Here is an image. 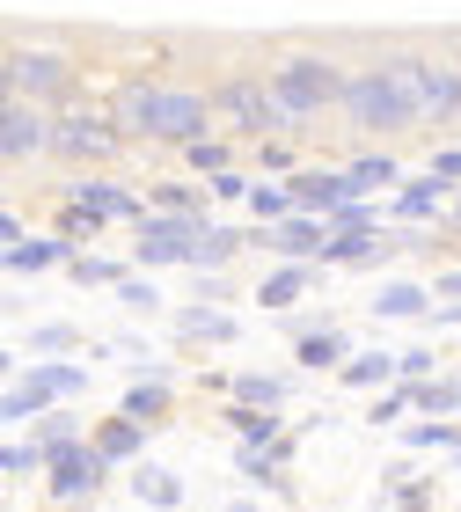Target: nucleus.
Here are the masks:
<instances>
[{
  "label": "nucleus",
  "mask_w": 461,
  "mask_h": 512,
  "mask_svg": "<svg viewBox=\"0 0 461 512\" xmlns=\"http://www.w3.org/2000/svg\"><path fill=\"white\" fill-rule=\"evenodd\" d=\"M66 271H74V286H118L132 264H125V256H81L74 249V256H66Z\"/></svg>",
  "instance_id": "39"
},
{
  "label": "nucleus",
  "mask_w": 461,
  "mask_h": 512,
  "mask_svg": "<svg viewBox=\"0 0 461 512\" xmlns=\"http://www.w3.org/2000/svg\"><path fill=\"white\" fill-rule=\"evenodd\" d=\"M0 59H8L15 96H22V103H44V110L74 103V96H81V74H88L74 44H66V37H44V30H22Z\"/></svg>",
  "instance_id": "3"
},
{
  "label": "nucleus",
  "mask_w": 461,
  "mask_h": 512,
  "mask_svg": "<svg viewBox=\"0 0 461 512\" xmlns=\"http://www.w3.org/2000/svg\"><path fill=\"white\" fill-rule=\"evenodd\" d=\"M388 256H403V249L388 242L381 227H337V235L322 242V256H315V264H322V271H381Z\"/></svg>",
  "instance_id": "13"
},
{
  "label": "nucleus",
  "mask_w": 461,
  "mask_h": 512,
  "mask_svg": "<svg viewBox=\"0 0 461 512\" xmlns=\"http://www.w3.org/2000/svg\"><path fill=\"white\" fill-rule=\"evenodd\" d=\"M322 242H330V227H322V213H286L279 227H271V256H301V264H315Z\"/></svg>",
  "instance_id": "27"
},
{
  "label": "nucleus",
  "mask_w": 461,
  "mask_h": 512,
  "mask_svg": "<svg viewBox=\"0 0 461 512\" xmlns=\"http://www.w3.org/2000/svg\"><path fill=\"white\" fill-rule=\"evenodd\" d=\"M425 308H432V286H410V278H396V286L374 293V315H388V322H418Z\"/></svg>",
  "instance_id": "36"
},
{
  "label": "nucleus",
  "mask_w": 461,
  "mask_h": 512,
  "mask_svg": "<svg viewBox=\"0 0 461 512\" xmlns=\"http://www.w3.org/2000/svg\"><path fill=\"white\" fill-rule=\"evenodd\" d=\"M0 198H8V191H0Z\"/></svg>",
  "instance_id": "57"
},
{
  "label": "nucleus",
  "mask_w": 461,
  "mask_h": 512,
  "mask_svg": "<svg viewBox=\"0 0 461 512\" xmlns=\"http://www.w3.org/2000/svg\"><path fill=\"white\" fill-rule=\"evenodd\" d=\"M52 227H59V235H66V242H74V249L103 235V220H96V213H88V205H74V198H59V205H52Z\"/></svg>",
  "instance_id": "41"
},
{
  "label": "nucleus",
  "mask_w": 461,
  "mask_h": 512,
  "mask_svg": "<svg viewBox=\"0 0 461 512\" xmlns=\"http://www.w3.org/2000/svg\"><path fill=\"white\" fill-rule=\"evenodd\" d=\"M425 169H440L447 183H461V147H440V154H432V161H425Z\"/></svg>",
  "instance_id": "51"
},
{
  "label": "nucleus",
  "mask_w": 461,
  "mask_h": 512,
  "mask_svg": "<svg viewBox=\"0 0 461 512\" xmlns=\"http://www.w3.org/2000/svg\"><path fill=\"white\" fill-rule=\"evenodd\" d=\"M0 103H15V81H8V59H0Z\"/></svg>",
  "instance_id": "53"
},
{
  "label": "nucleus",
  "mask_w": 461,
  "mask_h": 512,
  "mask_svg": "<svg viewBox=\"0 0 461 512\" xmlns=\"http://www.w3.org/2000/svg\"><path fill=\"white\" fill-rule=\"evenodd\" d=\"M66 256H74V242H66L59 227H52V235H22V242L0 249V278H37V271H59Z\"/></svg>",
  "instance_id": "17"
},
{
  "label": "nucleus",
  "mask_w": 461,
  "mask_h": 512,
  "mask_svg": "<svg viewBox=\"0 0 461 512\" xmlns=\"http://www.w3.org/2000/svg\"><path fill=\"white\" fill-rule=\"evenodd\" d=\"M8 374H15V352H0V381H8Z\"/></svg>",
  "instance_id": "54"
},
{
  "label": "nucleus",
  "mask_w": 461,
  "mask_h": 512,
  "mask_svg": "<svg viewBox=\"0 0 461 512\" xmlns=\"http://www.w3.org/2000/svg\"><path fill=\"white\" fill-rule=\"evenodd\" d=\"M374 59L388 66V81H396V96H403L418 132L461 125V59L454 52H432V44H381Z\"/></svg>",
  "instance_id": "2"
},
{
  "label": "nucleus",
  "mask_w": 461,
  "mask_h": 512,
  "mask_svg": "<svg viewBox=\"0 0 461 512\" xmlns=\"http://www.w3.org/2000/svg\"><path fill=\"white\" fill-rule=\"evenodd\" d=\"M242 205H249V220H257V227H279L293 213V191H286V176H249Z\"/></svg>",
  "instance_id": "33"
},
{
  "label": "nucleus",
  "mask_w": 461,
  "mask_h": 512,
  "mask_svg": "<svg viewBox=\"0 0 461 512\" xmlns=\"http://www.w3.org/2000/svg\"><path fill=\"white\" fill-rule=\"evenodd\" d=\"M22 235H30V227H22V213H15L8 198H0V249H8V242H22Z\"/></svg>",
  "instance_id": "49"
},
{
  "label": "nucleus",
  "mask_w": 461,
  "mask_h": 512,
  "mask_svg": "<svg viewBox=\"0 0 461 512\" xmlns=\"http://www.w3.org/2000/svg\"><path fill=\"white\" fill-rule=\"evenodd\" d=\"M447 198H454V183H447L440 169H410V176H396L388 220H418V227H432V220L447 213Z\"/></svg>",
  "instance_id": "14"
},
{
  "label": "nucleus",
  "mask_w": 461,
  "mask_h": 512,
  "mask_svg": "<svg viewBox=\"0 0 461 512\" xmlns=\"http://www.w3.org/2000/svg\"><path fill=\"white\" fill-rule=\"evenodd\" d=\"M403 388H410V417H461V374H425Z\"/></svg>",
  "instance_id": "30"
},
{
  "label": "nucleus",
  "mask_w": 461,
  "mask_h": 512,
  "mask_svg": "<svg viewBox=\"0 0 461 512\" xmlns=\"http://www.w3.org/2000/svg\"><path fill=\"white\" fill-rule=\"evenodd\" d=\"M44 132H52V110L44 103H0V169H30L44 161Z\"/></svg>",
  "instance_id": "12"
},
{
  "label": "nucleus",
  "mask_w": 461,
  "mask_h": 512,
  "mask_svg": "<svg viewBox=\"0 0 461 512\" xmlns=\"http://www.w3.org/2000/svg\"><path fill=\"white\" fill-rule=\"evenodd\" d=\"M176 161H183V176H220V169H235L242 161V139H227V132H198V139H183L176 147Z\"/></svg>",
  "instance_id": "22"
},
{
  "label": "nucleus",
  "mask_w": 461,
  "mask_h": 512,
  "mask_svg": "<svg viewBox=\"0 0 461 512\" xmlns=\"http://www.w3.org/2000/svg\"><path fill=\"white\" fill-rule=\"evenodd\" d=\"M198 132H213V96H205V81H169V74H154V118H147V147L161 154H176L183 139H198Z\"/></svg>",
  "instance_id": "8"
},
{
  "label": "nucleus",
  "mask_w": 461,
  "mask_h": 512,
  "mask_svg": "<svg viewBox=\"0 0 461 512\" xmlns=\"http://www.w3.org/2000/svg\"><path fill=\"white\" fill-rule=\"evenodd\" d=\"M220 293H227L220 271H198V278H191V300H220Z\"/></svg>",
  "instance_id": "50"
},
{
  "label": "nucleus",
  "mask_w": 461,
  "mask_h": 512,
  "mask_svg": "<svg viewBox=\"0 0 461 512\" xmlns=\"http://www.w3.org/2000/svg\"><path fill=\"white\" fill-rule=\"evenodd\" d=\"M81 388H88V366H74V352H44V359L8 374V388H0V425H30L37 410L74 403Z\"/></svg>",
  "instance_id": "6"
},
{
  "label": "nucleus",
  "mask_w": 461,
  "mask_h": 512,
  "mask_svg": "<svg viewBox=\"0 0 461 512\" xmlns=\"http://www.w3.org/2000/svg\"><path fill=\"white\" fill-rule=\"evenodd\" d=\"M132 154V139L110 125V110L103 103H59L52 110V132H44V161H66V169H118V161Z\"/></svg>",
  "instance_id": "4"
},
{
  "label": "nucleus",
  "mask_w": 461,
  "mask_h": 512,
  "mask_svg": "<svg viewBox=\"0 0 461 512\" xmlns=\"http://www.w3.org/2000/svg\"><path fill=\"white\" fill-rule=\"evenodd\" d=\"M286 374H249V366H242V374H227V395H235V403H264V410H279L286 403Z\"/></svg>",
  "instance_id": "37"
},
{
  "label": "nucleus",
  "mask_w": 461,
  "mask_h": 512,
  "mask_svg": "<svg viewBox=\"0 0 461 512\" xmlns=\"http://www.w3.org/2000/svg\"><path fill=\"white\" fill-rule=\"evenodd\" d=\"M396 417H410V388L403 381H388V388L366 395V425H396Z\"/></svg>",
  "instance_id": "43"
},
{
  "label": "nucleus",
  "mask_w": 461,
  "mask_h": 512,
  "mask_svg": "<svg viewBox=\"0 0 461 512\" xmlns=\"http://www.w3.org/2000/svg\"><path fill=\"white\" fill-rule=\"evenodd\" d=\"M330 118L344 132H359V139H396V132H418L410 125V110L396 96V81H388V66L381 59H366V66H344V81H337V103H330Z\"/></svg>",
  "instance_id": "5"
},
{
  "label": "nucleus",
  "mask_w": 461,
  "mask_h": 512,
  "mask_svg": "<svg viewBox=\"0 0 461 512\" xmlns=\"http://www.w3.org/2000/svg\"><path fill=\"white\" fill-rule=\"evenodd\" d=\"M242 191H249L242 161H235V169H220V176H205V198H213V205H242Z\"/></svg>",
  "instance_id": "46"
},
{
  "label": "nucleus",
  "mask_w": 461,
  "mask_h": 512,
  "mask_svg": "<svg viewBox=\"0 0 461 512\" xmlns=\"http://www.w3.org/2000/svg\"><path fill=\"white\" fill-rule=\"evenodd\" d=\"M337 176H344V191H352V198H366V191H396L403 161H396V154H381V147H359Z\"/></svg>",
  "instance_id": "25"
},
{
  "label": "nucleus",
  "mask_w": 461,
  "mask_h": 512,
  "mask_svg": "<svg viewBox=\"0 0 461 512\" xmlns=\"http://www.w3.org/2000/svg\"><path fill=\"white\" fill-rule=\"evenodd\" d=\"M147 432H154V425H140V417H125V410H110V417H96V425H88V447H96L110 469H125V461L147 454Z\"/></svg>",
  "instance_id": "18"
},
{
  "label": "nucleus",
  "mask_w": 461,
  "mask_h": 512,
  "mask_svg": "<svg viewBox=\"0 0 461 512\" xmlns=\"http://www.w3.org/2000/svg\"><path fill=\"white\" fill-rule=\"evenodd\" d=\"M103 110H110V125H118L132 147H147V118H154V74H118L110 81V96H103Z\"/></svg>",
  "instance_id": "15"
},
{
  "label": "nucleus",
  "mask_w": 461,
  "mask_h": 512,
  "mask_svg": "<svg viewBox=\"0 0 461 512\" xmlns=\"http://www.w3.org/2000/svg\"><path fill=\"white\" fill-rule=\"evenodd\" d=\"M30 425H37L30 439H37V447H44V454H59V447H74V439H88V425H81V417H74V410H66V403H52V410H37V417H30Z\"/></svg>",
  "instance_id": "34"
},
{
  "label": "nucleus",
  "mask_w": 461,
  "mask_h": 512,
  "mask_svg": "<svg viewBox=\"0 0 461 512\" xmlns=\"http://www.w3.org/2000/svg\"><path fill=\"white\" fill-rule=\"evenodd\" d=\"M447 454H454V461H461V439H454V447H447Z\"/></svg>",
  "instance_id": "56"
},
{
  "label": "nucleus",
  "mask_w": 461,
  "mask_h": 512,
  "mask_svg": "<svg viewBox=\"0 0 461 512\" xmlns=\"http://www.w3.org/2000/svg\"><path fill=\"white\" fill-rule=\"evenodd\" d=\"M447 205H454V220H461V183H454V198H447Z\"/></svg>",
  "instance_id": "55"
},
{
  "label": "nucleus",
  "mask_w": 461,
  "mask_h": 512,
  "mask_svg": "<svg viewBox=\"0 0 461 512\" xmlns=\"http://www.w3.org/2000/svg\"><path fill=\"white\" fill-rule=\"evenodd\" d=\"M59 198L88 205L103 227H140V220H147V191H140V183H118L110 169H66Z\"/></svg>",
  "instance_id": "9"
},
{
  "label": "nucleus",
  "mask_w": 461,
  "mask_h": 512,
  "mask_svg": "<svg viewBox=\"0 0 461 512\" xmlns=\"http://www.w3.org/2000/svg\"><path fill=\"white\" fill-rule=\"evenodd\" d=\"M286 191H293V213H330L337 198H352L337 169H308V161H301V169H286Z\"/></svg>",
  "instance_id": "24"
},
{
  "label": "nucleus",
  "mask_w": 461,
  "mask_h": 512,
  "mask_svg": "<svg viewBox=\"0 0 461 512\" xmlns=\"http://www.w3.org/2000/svg\"><path fill=\"white\" fill-rule=\"evenodd\" d=\"M344 352H352V337H344L337 322H293V366H308V374H330Z\"/></svg>",
  "instance_id": "21"
},
{
  "label": "nucleus",
  "mask_w": 461,
  "mask_h": 512,
  "mask_svg": "<svg viewBox=\"0 0 461 512\" xmlns=\"http://www.w3.org/2000/svg\"><path fill=\"white\" fill-rule=\"evenodd\" d=\"M169 322H176V344H235L242 337V322L227 315L220 300H183Z\"/></svg>",
  "instance_id": "19"
},
{
  "label": "nucleus",
  "mask_w": 461,
  "mask_h": 512,
  "mask_svg": "<svg viewBox=\"0 0 461 512\" xmlns=\"http://www.w3.org/2000/svg\"><path fill=\"white\" fill-rule=\"evenodd\" d=\"M337 81H344L337 52H322V44H279V52L264 59V88H271V110H279V132L301 139L308 125L330 118Z\"/></svg>",
  "instance_id": "1"
},
{
  "label": "nucleus",
  "mask_w": 461,
  "mask_h": 512,
  "mask_svg": "<svg viewBox=\"0 0 461 512\" xmlns=\"http://www.w3.org/2000/svg\"><path fill=\"white\" fill-rule=\"evenodd\" d=\"M461 439V425H447V417H418V425H403V447L410 454H447Z\"/></svg>",
  "instance_id": "38"
},
{
  "label": "nucleus",
  "mask_w": 461,
  "mask_h": 512,
  "mask_svg": "<svg viewBox=\"0 0 461 512\" xmlns=\"http://www.w3.org/2000/svg\"><path fill=\"white\" fill-rule=\"evenodd\" d=\"M235 256H242V227L235 220H205L191 235V256H183V264H191V271H227Z\"/></svg>",
  "instance_id": "23"
},
{
  "label": "nucleus",
  "mask_w": 461,
  "mask_h": 512,
  "mask_svg": "<svg viewBox=\"0 0 461 512\" xmlns=\"http://www.w3.org/2000/svg\"><path fill=\"white\" fill-rule=\"evenodd\" d=\"M315 278H322V264H301V256H279L264 278H257V308H301V300L315 293Z\"/></svg>",
  "instance_id": "16"
},
{
  "label": "nucleus",
  "mask_w": 461,
  "mask_h": 512,
  "mask_svg": "<svg viewBox=\"0 0 461 512\" xmlns=\"http://www.w3.org/2000/svg\"><path fill=\"white\" fill-rule=\"evenodd\" d=\"M432 366H440V359H432V344H410V352H396V381H425Z\"/></svg>",
  "instance_id": "47"
},
{
  "label": "nucleus",
  "mask_w": 461,
  "mask_h": 512,
  "mask_svg": "<svg viewBox=\"0 0 461 512\" xmlns=\"http://www.w3.org/2000/svg\"><path fill=\"white\" fill-rule=\"evenodd\" d=\"M44 461H52V454H44L37 447V439H0V476H44Z\"/></svg>",
  "instance_id": "40"
},
{
  "label": "nucleus",
  "mask_w": 461,
  "mask_h": 512,
  "mask_svg": "<svg viewBox=\"0 0 461 512\" xmlns=\"http://www.w3.org/2000/svg\"><path fill=\"white\" fill-rule=\"evenodd\" d=\"M44 352H81V330L74 322H37L30 330V359H44Z\"/></svg>",
  "instance_id": "45"
},
{
  "label": "nucleus",
  "mask_w": 461,
  "mask_h": 512,
  "mask_svg": "<svg viewBox=\"0 0 461 512\" xmlns=\"http://www.w3.org/2000/svg\"><path fill=\"white\" fill-rule=\"evenodd\" d=\"M432 300H461V271H440V278H432Z\"/></svg>",
  "instance_id": "52"
},
{
  "label": "nucleus",
  "mask_w": 461,
  "mask_h": 512,
  "mask_svg": "<svg viewBox=\"0 0 461 512\" xmlns=\"http://www.w3.org/2000/svg\"><path fill=\"white\" fill-rule=\"evenodd\" d=\"M118 410H125V417H140V425H161V417L176 410L169 374H132V381H125V395H118Z\"/></svg>",
  "instance_id": "26"
},
{
  "label": "nucleus",
  "mask_w": 461,
  "mask_h": 512,
  "mask_svg": "<svg viewBox=\"0 0 461 512\" xmlns=\"http://www.w3.org/2000/svg\"><path fill=\"white\" fill-rule=\"evenodd\" d=\"M110 293H118V308H132V315H154V308H169V300L154 293V278H147V271H125Z\"/></svg>",
  "instance_id": "42"
},
{
  "label": "nucleus",
  "mask_w": 461,
  "mask_h": 512,
  "mask_svg": "<svg viewBox=\"0 0 461 512\" xmlns=\"http://www.w3.org/2000/svg\"><path fill=\"white\" fill-rule=\"evenodd\" d=\"M249 169H264V176L301 169V139H293V132H264V139H249Z\"/></svg>",
  "instance_id": "35"
},
{
  "label": "nucleus",
  "mask_w": 461,
  "mask_h": 512,
  "mask_svg": "<svg viewBox=\"0 0 461 512\" xmlns=\"http://www.w3.org/2000/svg\"><path fill=\"white\" fill-rule=\"evenodd\" d=\"M330 374H337V388H352V395H374V388H388V381H396V359L366 344V352H344V359L330 366Z\"/></svg>",
  "instance_id": "28"
},
{
  "label": "nucleus",
  "mask_w": 461,
  "mask_h": 512,
  "mask_svg": "<svg viewBox=\"0 0 461 512\" xmlns=\"http://www.w3.org/2000/svg\"><path fill=\"white\" fill-rule=\"evenodd\" d=\"M110 476H118V469H110V461L88 447V439H74V447H59L52 461H44L37 483H44V505H96Z\"/></svg>",
  "instance_id": "10"
},
{
  "label": "nucleus",
  "mask_w": 461,
  "mask_h": 512,
  "mask_svg": "<svg viewBox=\"0 0 461 512\" xmlns=\"http://www.w3.org/2000/svg\"><path fill=\"white\" fill-rule=\"evenodd\" d=\"M205 220H213V213H154V205H147V220L132 227V264H140V271L183 264V256H191V235Z\"/></svg>",
  "instance_id": "11"
},
{
  "label": "nucleus",
  "mask_w": 461,
  "mask_h": 512,
  "mask_svg": "<svg viewBox=\"0 0 461 512\" xmlns=\"http://www.w3.org/2000/svg\"><path fill=\"white\" fill-rule=\"evenodd\" d=\"M220 425L235 432L242 447H264V439H279V432H286V417H279V410H264V403H227V410H220Z\"/></svg>",
  "instance_id": "32"
},
{
  "label": "nucleus",
  "mask_w": 461,
  "mask_h": 512,
  "mask_svg": "<svg viewBox=\"0 0 461 512\" xmlns=\"http://www.w3.org/2000/svg\"><path fill=\"white\" fill-rule=\"evenodd\" d=\"M154 213H213V198H205L198 176H161V183H140Z\"/></svg>",
  "instance_id": "31"
},
{
  "label": "nucleus",
  "mask_w": 461,
  "mask_h": 512,
  "mask_svg": "<svg viewBox=\"0 0 461 512\" xmlns=\"http://www.w3.org/2000/svg\"><path fill=\"white\" fill-rule=\"evenodd\" d=\"M125 469H132V498H140V505H154V512L191 505V491H183L176 469H154V461H125Z\"/></svg>",
  "instance_id": "29"
},
{
  "label": "nucleus",
  "mask_w": 461,
  "mask_h": 512,
  "mask_svg": "<svg viewBox=\"0 0 461 512\" xmlns=\"http://www.w3.org/2000/svg\"><path fill=\"white\" fill-rule=\"evenodd\" d=\"M425 322H432V330H461V300H432Z\"/></svg>",
  "instance_id": "48"
},
{
  "label": "nucleus",
  "mask_w": 461,
  "mask_h": 512,
  "mask_svg": "<svg viewBox=\"0 0 461 512\" xmlns=\"http://www.w3.org/2000/svg\"><path fill=\"white\" fill-rule=\"evenodd\" d=\"M322 227H330V235L337 227H381V205L374 198H337L330 213H322Z\"/></svg>",
  "instance_id": "44"
},
{
  "label": "nucleus",
  "mask_w": 461,
  "mask_h": 512,
  "mask_svg": "<svg viewBox=\"0 0 461 512\" xmlns=\"http://www.w3.org/2000/svg\"><path fill=\"white\" fill-rule=\"evenodd\" d=\"M235 469H242L249 483H264V491H279V498H286V469H293V432L264 439V447H242V439H235Z\"/></svg>",
  "instance_id": "20"
},
{
  "label": "nucleus",
  "mask_w": 461,
  "mask_h": 512,
  "mask_svg": "<svg viewBox=\"0 0 461 512\" xmlns=\"http://www.w3.org/2000/svg\"><path fill=\"white\" fill-rule=\"evenodd\" d=\"M205 96H213V132L227 139H264L279 132V110H271V88H264V66H227V74L205 81Z\"/></svg>",
  "instance_id": "7"
}]
</instances>
